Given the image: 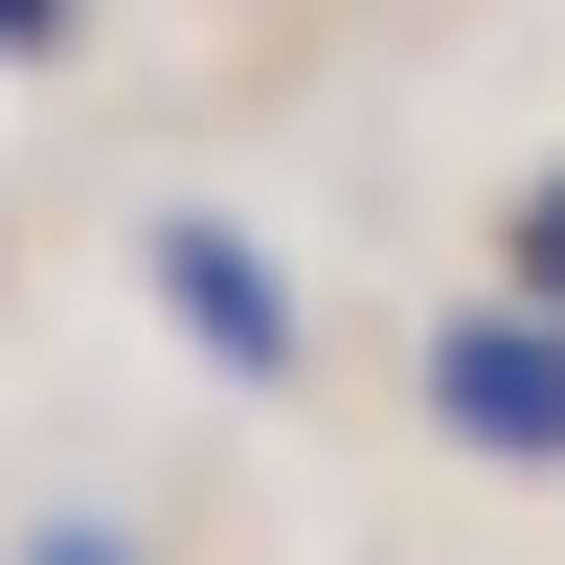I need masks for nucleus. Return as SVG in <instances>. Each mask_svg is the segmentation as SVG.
I'll list each match as a JSON object with an SVG mask.
<instances>
[{
    "instance_id": "5",
    "label": "nucleus",
    "mask_w": 565,
    "mask_h": 565,
    "mask_svg": "<svg viewBox=\"0 0 565 565\" xmlns=\"http://www.w3.org/2000/svg\"><path fill=\"white\" fill-rule=\"evenodd\" d=\"M0 45H68V0H0Z\"/></svg>"
},
{
    "instance_id": "2",
    "label": "nucleus",
    "mask_w": 565,
    "mask_h": 565,
    "mask_svg": "<svg viewBox=\"0 0 565 565\" xmlns=\"http://www.w3.org/2000/svg\"><path fill=\"white\" fill-rule=\"evenodd\" d=\"M159 295H181V340H204L226 385H295V295H271V249H249V226H204V204H181V226H159Z\"/></svg>"
},
{
    "instance_id": "4",
    "label": "nucleus",
    "mask_w": 565,
    "mask_h": 565,
    "mask_svg": "<svg viewBox=\"0 0 565 565\" xmlns=\"http://www.w3.org/2000/svg\"><path fill=\"white\" fill-rule=\"evenodd\" d=\"M23 565H136V543H114V521H45V543H23Z\"/></svg>"
},
{
    "instance_id": "3",
    "label": "nucleus",
    "mask_w": 565,
    "mask_h": 565,
    "mask_svg": "<svg viewBox=\"0 0 565 565\" xmlns=\"http://www.w3.org/2000/svg\"><path fill=\"white\" fill-rule=\"evenodd\" d=\"M498 295H543V317H565V159L521 181V249H498Z\"/></svg>"
},
{
    "instance_id": "1",
    "label": "nucleus",
    "mask_w": 565,
    "mask_h": 565,
    "mask_svg": "<svg viewBox=\"0 0 565 565\" xmlns=\"http://www.w3.org/2000/svg\"><path fill=\"white\" fill-rule=\"evenodd\" d=\"M430 407L498 452V476H565V317H543V295H476V317L430 340Z\"/></svg>"
}]
</instances>
